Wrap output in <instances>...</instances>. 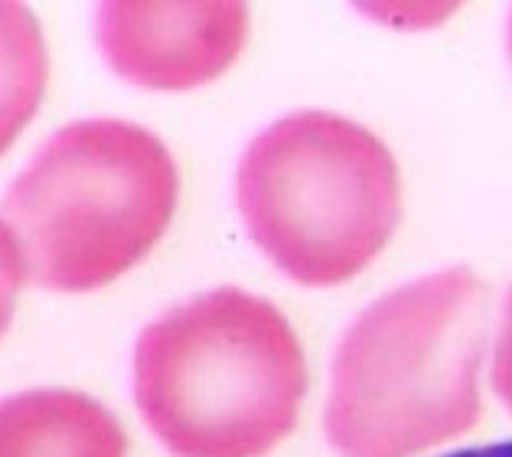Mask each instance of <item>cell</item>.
I'll list each match as a JSON object with an SVG mask.
<instances>
[{
  "label": "cell",
  "instance_id": "obj_2",
  "mask_svg": "<svg viewBox=\"0 0 512 457\" xmlns=\"http://www.w3.org/2000/svg\"><path fill=\"white\" fill-rule=\"evenodd\" d=\"M480 288L444 271L356 315L332 362L326 436L340 457H414L477 411Z\"/></svg>",
  "mask_w": 512,
  "mask_h": 457
},
{
  "label": "cell",
  "instance_id": "obj_6",
  "mask_svg": "<svg viewBox=\"0 0 512 457\" xmlns=\"http://www.w3.org/2000/svg\"><path fill=\"white\" fill-rule=\"evenodd\" d=\"M0 457H126V436L94 397L31 389L0 400Z\"/></svg>",
  "mask_w": 512,
  "mask_h": 457
},
{
  "label": "cell",
  "instance_id": "obj_7",
  "mask_svg": "<svg viewBox=\"0 0 512 457\" xmlns=\"http://www.w3.org/2000/svg\"><path fill=\"white\" fill-rule=\"evenodd\" d=\"M42 25L22 3H0V156L39 110L47 88Z\"/></svg>",
  "mask_w": 512,
  "mask_h": 457
},
{
  "label": "cell",
  "instance_id": "obj_9",
  "mask_svg": "<svg viewBox=\"0 0 512 457\" xmlns=\"http://www.w3.org/2000/svg\"><path fill=\"white\" fill-rule=\"evenodd\" d=\"M441 457H512V438L507 441H491V444H480V447L455 449L450 455Z\"/></svg>",
  "mask_w": 512,
  "mask_h": 457
},
{
  "label": "cell",
  "instance_id": "obj_4",
  "mask_svg": "<svg viewBox=\"0 0 512 457\" xmlns=\"http://www.w3.org/2000/svg\"><path fill=\"white\" fill-rule=\"evenodd\" d=\"M241 217L277 269L302 285L356 277L387 247L400 219L389 148L332 113H296L241 156Z\"/></svg>",
  "mask_w": 512,
  "mask_h": 457
},
{
  "label": "cell",
  "instance_id": "obj_5",
  "mask_svg": "<svg viewBox=\"0 0 512 457\" xmlns=\"http://www.w3.org/2000/svg\"><path fill=\"white\" fill-rule=\"evenodd\" d=\"M241 3H105L99 44L124 80L187 91L220 77L247 42Z\"/></svg>",
  "mask_w": 512,
  "mask_h": 457
},
{
  "label": "cell",
  "instance_id": "obj_3",
  "mask_svg": "<svg viewBox=\"0 0 512 457\" xmlns=\"http://www.w3.org/2000/svg\"><path fill=\"white\" fill-rule=\"evenodd\" d=\"M178 203L168 148L118 118L63 126L6 192L22 269L53 291H96L151 252Z\"/></svg>",
  "mask_w": 512,
  "mask_h": 457
},
{
  "label": "cell",
  "instance_id": "obj_8",
  "mask_svg": "<svg viewBox=\"0 0 512 457\" xmlns=\"http://www.w3.org/2000/svg\"><path fill=\"white\" fill-rule=\"evenodd\" d=\"M22 277H25V269H22L17 241L0 219V334L9 329Z\"/></svg>",
  "mask_w": 512,
  "mask_h": 457
},
{
  "label": "cell",
  "instance_id": "obj_1",
  "mask_svg": "<svg viewBox=\"0 0 512 457\" xmlns=\"http://www.w3.org/2000/svg\"><path fill=\"white\" fill-rule=\"evenodd\" d=\"M304 392L291 323L239 288L178 304L137 340V408L176 457H263L293 430Z\"/></svg>",
  "mask_w": 512,
  "mask_h": 457
}]
</instances>
